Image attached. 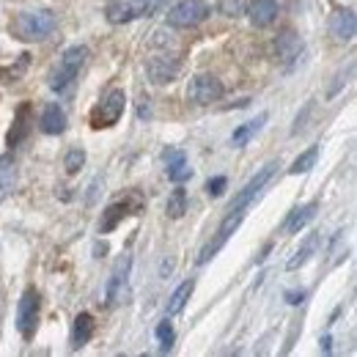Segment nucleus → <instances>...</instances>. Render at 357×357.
<instances>
[{
	"instance_id": "22",
	"label": "nucleus",
	"mask_w": 357,
	"mask_h": 357,
	"mask_svg": "<svg viewBox=\"0 0 357 357\" xmlns=\"http://www.w3.org/2000/svg\"><path fill=\"white\" fill-rule=\"evenodd\" d=\"M316 157H319V146H311V149H305L297 160H294V165L289 168V174L291 176H297V174H308L313 165H316Z\"/></svg>"
},
{
	"instance_id": "15",
	"label": "nucleus",
	"mask_w": 357,
	"mask_h": 357,
	"mask_svg": "<svg viewBox=\"0 0 357 357\" xmlns=\"http://www.w3.org/2000/svg\"><path fill=\"white\" fill-rule=\"evenodd\" d=\"M149 77H151V83H157V86H162V83H171L174 77H176L178 72V63L176 61H165V58H151L149 61Z\"/></svg>"
},
{
	"instance_id": "7",
	"label": "nucleus",
	"mask_w": 357,
	"mask_h": 357,
	"mask_svg": "<svg viewBox=\"0 0 357 357\" xmlns=\"http://www.w3.org/2000/svg\"><path fill=\"white\" fill-rule=\"evenodd\" d=\"M275 168H278V162H267L256 176L250 178L236 195H234V201H231V206H228V212H245L250 204H253V198L261 192V187L267 184L269 178H272V174H275Z\"/></svg>"
},
{
	"instance_id": "6",
	"label": "nucleus",
	"mask_w": 357,
	"mask_h": 357,
	"mask_svg": "<svg viewBox=\"0 0 357 357\" xmlns=\"http://www.w3.org/2000/svg\"><path fill=\"white\" fill-rule=\"evenodd\" d=\"M151 0H110L105 6V17L107 22L113 25H124V22H132V20H140L151 11Z\"/></svg>"
},
{
	"instance_id": "4",
	"label": "nucleus",
	"mask_w": 357,
	"mask_h": 357,
	"mask_svg": "<svg viewBox=\"0 0 357 357\" xmlns=\"http://www.w3.org/2000/svg\"><path fill=\"white\" fill-rule=\"evenodd\" d=\"M39 311H42V297L33 286H28L17 305V330L22 338H33L36 324H39Z\"/></svg>"
},
{
	"instance_id": "26",
	"label": "nucleus",
	"mask_w": 357,
	"mask_h": 357,
	"mask_svg": "<svg viewBox=\"0 0 357 357\" xmlns=\"http://www.w3.org/2000/svg\"><path fill=\"white\" fill-rule=\"evenodd\" d=\"M225 176H218V178H209V184H206V190H209V195L212 198H218V195H223V190H225Z\"/></svg>"
},
{
	"instance_id": "3",
	"label": "nucleus",
	"mask_w": 357,
	"mask_h": 357,
	"mask_svg": "<svg viewBox=\"0 0 357 357\" xmlns=\"http://www.w3.org/2000/svg\"><path fill=\"white\" fill-rule=\"evenodd\" d=\"M124 107H127V93L121 89L110 91V93L91 110V127H93V130H107V127L119 124V119L124 116Z\"/></svg>"
},
{
	"instance_id": "23",
	"label": "nucleus",
	"mask_w": 357,
	"mask_h": 357,
	"mask_svg": "<svg viewBox=\"0 0 357 357\" xmlns=\"http://www.w3.org/2000/svg\"><path fill=\"white\" fill-rule=\"evenodd\" d=\"M316 242H319V236L313 234V236H308V242L303 245V250H297L294 253V259H289V264H286V269H297V267H303L305 261H308V256L313 253V248H316Z\"/></svg>"
},
{
	"instance_id": "16",
	"label": "nucleus",
	"mask_w": 357,
	"mask_h": 357,
	"mask_svg": "<svg viewBox=\"0 0 357 357\" xmlns=\"http://www.w3.org/2000/svg\"><path fill=\"white\" fill-rule=\"evenodd\" d=\"M316 209H319V201H311V204H305V206L294 209V212H291V218H289L286 225H283V231H286V234H297V231H303V228L313 220Z\"/></svg>"
},
{
	"instance_id": "11",
	"label": "nucleus",
	"mask_w": 357,
	"mask_h": 357,
	"mask_svg": "<svg viewBox=\"0 0 357 357\" xmlns=\"http://www.w3.org/2000/svg\"><path fill=\"white\" fill-rule=\"evenodd\" d=\"M31 119H33V107L25 102V105H20V110H17V116H14V127H11V132H8V149H14L17 143H22L28 132H31Z\"/></svg>"
},
{
	"instance_id": "9",
	"label": "nucleus",
	"mask_w": 357,
	"mask_h": 357,
	"mask_svg": "<svg viewBox=\"0 0 357 357\" xmlns=\"http://www.w3.org/2000/svg\"><path fill=\"white\" fill-rule=\"evenodd\" d=\"M223 83L215 75H198L190 83V99L195 105H212V102H218L223 96Z\"/></svg>"
},
{
	"instance_id": "13",
	"label": "nucleus",
	"mask_w": 357,
	"mask_h": 357,
	"mask_svg": "<svg viewBox=\"0 0 357 357\" xmlns=\"http://www.w3.org/2000/svg\"><path fill=\"white\" fill-rule=\"evenodd\" d=\"M39 127H42V132L45 135H61L63 130H66V110H63L58 102L47 105L45 113H42V119H39Z\"/></svg>"
},
{
	"instance_id": "24",
	"label": "nucleus",
	"mask_w": 357,
	"mask_h": 357,
	"mask_svg": "<svg viewBox=\"0 0 357 357\" xmlns=\"http://www.w3.org/2000/svg\"><path fill=\"white\" fill-rule=\"evenodd\" d=\"M83 162H86V151H83V149H72V151L66 154V160H63V168H66L69 176H75V174L83 168Z\"/></svg>"
},
{
	"instance_id": "27",
	"label": "nucleus",
	"mask_w": 357,
	"mask_h": 357,
	"mask_svg": "<svg viewBox=\"0 0 357 357\" xmlns=\"http://www.w3.org/2000/svg\"><path fill=\"white\" fill-rule=\"evenodd\" d=\"M303 297H305L303 291H300V294H297V291H289V303H291V305H297V303H303Z\"/></svg>"
},
{
	"instance_id": "12",
	"label": "nucleus",
	"mask_w": 357,
	"mask_h": 357,
	"mask_svg": "<svg viewBox=\"0 0 357 357\" xmlns=\"http://www.w3.org/2000/svg\"><path fill=\"white\" fill-rule=\"evenodd\" d=\"M248 14L256 28H267L278 20V0H250Z\"/></svg>"
},
{
	"instance_id": "5",
	"label": "nucleus",
	"mask_w": 357,
	"mask_h": 357,
	"mask_svg": "<svg viewBox=\"0 0 357 357\" xmlns=\"http://www.w3.org/2000/svg\"><path fill=\"white\" fill-rule=\"evenodd\" d=\"M212 14L206 0H181L168 11V25L171 28H195Z\"/></svg>"
},
{
	"instance_id": "8",
	"label": "nucleus",
	"mask_w": 357,
	"mask_h": 357,
	"mask_svg": "<svg viewBox=\"0 0 357 357\" xmlns=\"http://www.w3.org/2000/svg\"><path fill=\"white\" fill-rule=\"evenodd\" d=\"M143 209V198L132 192L130 198H124V201H116V204H110L105 212H102V220H99V231L102 234H110L116 225L121 223L127 215H137Z\"/></svg>"
},
{
	"instance_id": "20",
	"label": "nucleus",
	"mask_w": 357,
	"mask_h": 357,
	"mask_svg": "<svg viewBox=\"0 0 357 357\" xmlns=\"http://www.w3.org/2000/svg\"><path fill=\"white\" fill-rule=\"evenodd\" d=\"M264 121H267V113H261L259 119H253V121H248V124H242V127H239L236 132L231 135V143H234L236 149H239V146H245V143H248V140H250L253 135H256V132H259V130H261V127H264Z\"/></svg>"
},
{
	"instance_id": "2",
	"label": "nucleus",
	"mask_w": 357,
	"mask_h": 357,
	"mask_svg": "<svg viewBox=\"0 0 357 357\" xmlns=\"http://www.w3.org/2000/svg\"><path fill=\"white\" fill-rule=\"evenodd\" d=\"M86 58H89V47H83V45L69 47V50L61 55V63H58V69L52 72V80H50L52 91H58V93L69 91V86L77 80V75H80V69H83Z\"/></svg>"
},
{
	"instance_id": "10",
	"label": "nucleus",
	"mask_w": 357,
	"mask_h": 357,
	"mask_svg": "<svg viewBox=\"0 0 357 357\" xmlns=\"http://www.w3.org/2000/svg\"><path fill=\"white\" fill-rule=\"evenodd\" d=\"M330 36L335 42H352L355 39V31H357V20L352 11H335L330 14Z\"/></svg>"
},
{
	"instance_id": "18",
	"label": "nucleus",
	"mask_w": 357,
	"mask_h": 357,
	"mask_svg": "<svg viewBox=\"0 0 357 357\" xmlns=\"http://www.w3.org/2000/svg\"><path fill=\"white\" fill-rule=\"evenodd\" d=\"M91 335H93V316H91V313H77L75 330H72V347H75V349L86 347L91 341Z\"/></svg>"
},
{
	"instance_id": "19",
	"label": "nucleus",
	"mask_w": 357,
	"mask_h": 357,
	"mask_svg": "<svg viewBox=\"0 0 357 357\" xmlns=\"http://www.w3.org/2000/svg\"><path fill=\"white\" fill-rule=\"evenodd\" d=\"M192 289H195V280H184L176 291L171 294V300H168V311L165 313H168V316H176V313L184 311V305H187V300H190Z\"/></svg>"
},
{
	"instance_id": "17",
	"label": "nucleus",
	"mask_w": 357,
	"mask_h": 357,
	"mask_svg": "<svg viewBox=\"0 0 357 357\" xmlns=\"http://www.w3.org/2000/svg\"><path fill=\"white\" fill-rule=\"evenodd\" d=\"M127 272H130V256H124L116 269H113V275H110V283H107V303L113 305V303H119V297H121V283L127 280Z\"/></svg>"
},
{
	"instance_id": "1",
	"label": "nucleus",
	"mask_w": 357,
	"mask_h": 357,
	"mask_svg": "<svg viewBox=\"0 0 357 357\" xmlns=\"http://www.w3.org/2000/svg\"><path fill=\"white\" fill-rule=\"evenodd\" d=\"M11 36L20 42H42L55 31V14L47 8H33V11H20L11 25Z\"/></svg>"
},
{
	"instance_id": "21",
	"label": "nucleus",
	"mask_w": 357,
	"mask_h": 357,
	"mask_svg": "<svg viewBox=\"0 0 357 357\" xmlns=\"http://www.w3.org/2000/svg\"><path fill=\"white\" fill-rule=\"evenodd\" d=\"M187 212V192L176 187L171 195H168V204H165V215L171 218V220H178L181 215Z\"/></svg>"
},
{
	"instance_id": "25",
	"label": "nucleus",
	"mask_w": 357,
	"mask_h": 357,
	"mask_svg": "<svg viewBox=\"0 0 357 357\" xmlns=\"http://www.w3.org/2000/svg\"><path fill=\"white\" fill-rule=\"evenodd\" d=\"M157 338H160V349H162V352H165V349H171V341H174V327H171V321H168V319L157 324Z\"/></svg>"
},
{
	"instance_id": "14",
	"label": "nucleus",
	"mask_w": 357,
	"mask_h": 357,
	"mask_svg": "<svg viewBox=\"0 0 357 357\" xmlns=\"http://www.w3.org/2000/svg\"><path fill=\"white\" fill-rule=\"evenodd\" d=\"M162 157H165V162H168V178H171V181L181 184V181H187V178L192 176V171H190V165H187V157H184L181 151L168 149Z\"/></svg>"
}]
</instances>
